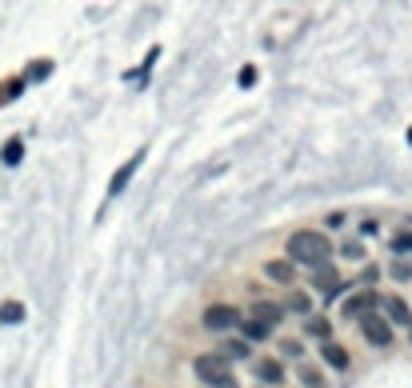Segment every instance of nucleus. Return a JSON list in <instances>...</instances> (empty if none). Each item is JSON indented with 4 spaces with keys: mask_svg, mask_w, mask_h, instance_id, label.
Masks as SVG:
<instances>
[{
    "mask_svg": "<svg viewBox=\"0 0 412 388\" xmlns=\"http://www.w3.org/2000/svg\"><path fill=\"white\" fill-rule=\"evenodd\" d=\"M361 328H364V337H368V344H376V348L392 344V328H388V320L376 317V312H361Z\"/></svg>",
    "mask_w": 412,
    "mask_h": 388,
    "instance_id": "obj_4",
    "label": "nucleus"
},
{
    "mask_svg": "<svg viewBox=\"0 0 412 388\" xmlns=\"http://www.w3.org/2000/svg\"><path fill=\"white\" fill-rule=\"evenodd\" d=\"M252 317L264 320V325H281V320H284V308H281V305H268V300H261V305H252Z\"/></svg>",
    "mask_w": 412,
    "mask_h": 388,
    "instance_id": "obj_10",
    "label": "nucleus"
},
{
    "mask_svg": "<svg viewBox=\"0 0 412 388\" xmlns=\"http://www.w3.org/2000/svg\"><path fill=\"white\" fill-rule=\"evenodd\" d=\"M368 305H376V292H372V288H368V292H361V297H352L348 305L341 308V312H344V317H361Z\"/></svg>",
    "mask_w": 412,
    "mask_h": 388,
    "instance_id": "obj_12",
    "label": "nucleus"
},
{
    "mask_svg": "<svg viewBox=\"0 0 412 388\" xmlns=\"http://www.w3.org/2000/svg\"><path fill=\"white\" fill-rule=\"evenodd\" d=\"M236 328H241L244 340H268V332H272V325H264V320H256V317H248V320L241 317V325H236Z\"/></svg>",
    "mask_w": 412,
    "mask_h": 388,
    "instance_id": "obj_9",
    "label": "nucleus"
},
{
    "mask_svg": "<svg viewBox=\"0 0 412 388\" xmlns=\"http://www.w3.org/2000/svg\"><path fill=\"white\" fill-rule=\"evenodd\" d=\"M308 280H312L316 288H324V292H328V300L341 297L344 288H348V285L341 280V272H336V268H328V260H324V265H316V276H308Z\"/></svg>",
    "mask_w": 412,
    "mask_h": 388,
    "instance_id": "obj_5",
    "label": "nucleus"
},
{
    "mask_svg": "<svg viewBox=\"0 0 412 388\" xmlns=\"http://www.w3.org/2000/svg\"><path fill=\"white\" fill-rule=\"evenodd\" d=\"M408 144H412V128H408Z\"/></svg>",
    "mask_w": 412,
    "mask_h": 388,
    "instance_id": "obj_24",
    "label": "nucleus"
},
{
    "mask_svg": "<svg viewBox=\"0 0 412 388\" xmlns=\"http://www.w3.org/2000/svg\"><path fill=\"white\" fill-rule=\"evenodd\" d=\"M344 256H348V260H361L364 248H361V245H344Z\"/></svg>",
    "mask_w": 412,
    "mask_h": 388,
    "instance_id": "obj_22",
    "label": "nucleus"
},
{
    "mask_svg": "<svg viewBox=\"0 0 412 388\" xmlns=\"http://www.w3.org/2000/svg\"><path fill=\"white\" fill-rule=\"evenodd\" d=\"M241 325V308L232 305H212L204 308V328H212V332H228V328Z\"/></svg>",
    "mask_w": 412,
    "mask_h": 388,
    "instance_id": "obj_3",
    "label": "nucleus"
},
{
    "mask_svg": "<svg viewBox=\"0 0 412 388\" xmlns=\"http://www.w3.org/2000/svg\"><path fill=\"white\" fill-rule=\"evenodd\" d=\"M221 357L224 360H248L252 348H248V340H228V344L221 348Z\"/></svg>",
    "mask_w": 412,
    "mask_h": 388,
    "instance_id": "obj_14",
    "label": "nucleus"
},
{
    "mask_svg": "<svg viewBox=\"0 0 412 388\" xmlns=\"http://www.w3.org/2000/svg\"><path fill=\"white\" fill-rule=\"evenodd\" d=\"M328 256H332L328 236L308 233V228H301V233H292V236H288V260H292V265H308V268H316V265H324Z\"/></svg>",
    "mask_w": 412,
    "mask_h": 388,
    "instance_id": "obj_1",
    "label": "nucleus"
},
{
    "mask_svg": "<svg viewBox=\"0 0 412 388\" xmlns=\"http://www.w3.org/2000/svg\"><path fill=\"white\" fill-rule=\"evenodd\" d=\"M384 308H388V320H396V325H412V312H408V305H404V300L388 297V300H384Z\"/></svg>",
    "mask_w": 412,
    "mask_h": 388,
    "instance_id": "obj_13",
    "label": "nucleus"
},
{
    "mask_svg": "<svg viewBox=\"0 0 412 388\" xmlns=\"http://www.w3.org/2000/svg\"><path fill=\"white\" fill-rule=\"evenodd\" d=\"M284 357H301V344H296V340H284Z\"/></svg>",
    "mask_w": 412,
    "mask_h": 388,
    "instance_id": "obj_23",
    "label": "nucleus"
},
{
    "mask_svg": "<svg viewBox=\"0 0 412 388\" xmlns=\"http://www.w3.org/2000/svg\"><path fill=\"white\" fill-rule=\"evenodd\" d=\"M0 320H4V325H16V320H24V305H16V300L0 305Z\"/></svg>",
    "mask_w": 412,
    "mask_h": 388,
    "instance_id": "obj_16",
    "label": "nucleus"
},
{
    "mask_svg": "<svg viewBox=\"0 0 412 388\" xmlns=\"http://www.w3.org/2000/svg\"><path fill=\"white\" fill-rule=\"evenodd\" d=\"M256 377H261V384H281L284 380L281 360H261V364H256Z\"/></svg>",
    "mask_w": 412,
    "mask_h": 388,
    "instance_id": "obj_11",
    "label": "nucleus"
},
{
    "mask_svg": "<svg viewBox=\"0 0 412 388\" xmlns=\"http://www.w3.org/2000/svg\"><path fill=\"white\" fill-rule=\"evenodd\" d=\"M304 332H308L312 340H328L332 337V328H328V320H324V317H308V320H304Z\"/></svg>",
    "mask_w": 412,
    "mask_h": 388,
    "instance_id": "obj_15",
    "label": "nucleus"
},
{
    "mask_svg": "<svg viewBox=\"0 0 412 388\" xmlns=\"http://www.w3.org/2000/svg\"><path fill=\"white\" fill-rule=\"evenodd\" d=\"M321 357H324V364L336 368V372H344V368H348V352H344L336 340H321Z\"/></svg>",
    "mask_w": 412,
    "mask_h": 388,
    "instance_id": "obj_7",
    "label": "nucleus"
},
{
    "mask_svg": "<svg viewBox=\"0 0 412 388\" xmlns=\"http://www.w3.org/2000/svg\"><path fill=\"white\" fill-rule=\"evenodd\" d=\"M288 308H292V312H304V317H308V297H301V292H296V297L288 300Z\"/></svg>",
    "mask_w": 412,
    "mask_h": 388,
    "instance_id": "obj_21",
    "label": "nucleus"
},
{
    "mask_svg": "<svg viewBox=\"0 0 412 388\" xmlns=\"http://www.w3.org/2000/svg\"><path fill=\"white\" fill-rule=\"evenodd\" d=\"M21 156H24V144H21V141H9V144H4V156H0V160H4V164H16Z\"/></svg>",
    "mask_w": 412,
    "mask_h": 388,
    "instance_id": "obj_17",
    "label": "nucleus"
},
{
    "mask_svg": "<svg viewBox=\"0 0 412 388\" xmlns=\"http://www.w3.org/2000/svg\"><path fill=\"white\" fill-rule=\"evenodd\" d=\"M264 276H268L272 285H292V280H296V276H292V260H268Z\"/></svg>",
    "mask_w": 412,
    "mask_h": 388,
    "instance_id": "obj_8",
    "label": "nucleus"
},
{
    "mask_svg": "<svg viewBox=\"0 0 412 388\" xmlns=\"http://www.w3.org/2000/svg\"><path fill=\"white\" fill-rule=\"evenodd\" d=\"M141 160H144V148H141V153H132L129 160L121 164V173L112 176V184H109V193H112V196H116V193H124V188H129V180H132V173L141 168Z\"/></svg>",
    "mask_w": 412,
    "mask_h": 388,
    "instance_id": "obj_6",
    "label": "nucleus"
},
{
    "mask_svg": "<svg viewBox=\"0 0 412 388\" xmlns=\"http://www.w3.org/2000/svg\"><path fill=\"white\" fill-rule=\"evenodd\" d=\"M196 377L204 380L208 388H236V377L228 372V360L221 357V352H204V357H196Z\"/></svg>",
    "mask_w": 412,
    "mask_h": 388,
    "instance_id": "obj_2",
    "label": "nucleus"
},
{
    "mask_svg": "<svg viewBox=\"0 0 412 388\" xmlns=\"http://www.w3.org/2000/svg\"><path fill=\"white\" fill-rule=\"evenodd\" d=\"M392 248H396V252H412V233H401L392 240Z\"/></svg>",
    "mask_w": 412,
    "mask_h": 388,
    "instance_id": "obj_20",
    "label": "nucleus"
},
{
    "mask_svg": "<svg viewBox=\"0 0 412 388\" xmlns=\"http://www.w3.org/2000/svg\"><path fill=\"white\" fill-rule=\"evenodd\" d=\"M236 81H241V88H252V81H256V68H252V64H244Z\"/></svg>",
    "mask_w": 412,
    "mask_h": 388,
    "instance_id": "obj_19",
    "label": "nucleus"
},
{
    "mask_svg": "<svg viewBox=\"0 0 412 388\" xmlns=\"http://www.w3.org/2000/svg\"><path fill=\"white\" fill-rule=\"evenodd\" d=\"M301 384H304V388H324V380L316 377V368L304 364V368H301Z\"/></svg>",
    "mask_w": 412,
    "mask_h": 388,
    "instance_id": "obj_18",
    "label": "nucleus"
}]
</instances>
